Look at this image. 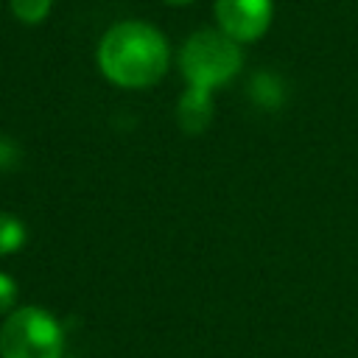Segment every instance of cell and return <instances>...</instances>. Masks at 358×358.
<instances>
[{
	"label": "cell",
	"instance_id": "6da1fadb",
	"mask_svg": "<svg viewBox=\"0 0 358 358\" xmlns=\"http://www.w3.org/2000/svg\"><path fill=\"white\" fill-rule=\"evenodd\" d=\"M95 59L109 84L123 90H145L165 78L171 64V45L157 25L143 20H123L106 28Z\"/></svg>",
	"mask_w": 358,
	"mask_h": 358
},
{
	"label": "cell",
	"instance_id": "7a4b0ae2",
	"mask_svg": "<svg viewBox=\"0 0 358 358\" xmlns=\"http://www.w3.org/2000/svg\"><path fill=\"white\" fill-rule=\"evenodd\" d=\"M179 73L187 87L218 90L229 84L243 67V50L218 28H201L190 34L179 48Z\"/></svg>",
	"mask_w": 358,
	"mask_h": 358
},
{
	"label": "cell",
	"instance_id": "3957f363",
	"mask_svg": "<svg viewBox=\"0 0 358 358\" xmlns=\"http://www.w3.org/2000/svg\"><path fill=\"white\" fill-rule=\"evenodd\" d=\"M64 327L36 305L14 308L0 324V358H62Z\"/></svg>",
	"mask_w": 358,
	"mask_h": 358
},
{
	"label": "cell",
	"instance_id": "277c9868",
	"mask_svg": "<svg viewBox=\"0 0 358 358\" xmlns=\"http://www.w3.org/2000/svg\"><path fill=\"white\" fill-rule=\"evenodd\" d=\"M274 17V0H215V22L238 45L257 42Z\"/></svg>",
	"mask_w": 358,
	"mask_h": 358
},
{
	"label": "cell",
	"instance_id": "5b68a950",
	"mask_svg": "<svg viewBox=\"0 0 358 358\" xmlns=\"http://www.w3.org/2000/svg\"><path fill=\"white\" fill-rule=\"evenodd\" d=\"M213 120V92L199 87H185L176 103V123L185 134H201Z\"/></svg>",
	"mask_w": 358,
	"mask_h": 358
},
{
	"label": "cell",
	"instance_id": "8992f818",
	"mask_svg": "<svg viewBox=\"0 0 358 358\" xmlns=\"http://www.w3.org/2000/svg\"><path fill=\"white\" fill-rule=\"evenodd\" d=\"M249 95L257 106H266V109H274L285 101V90H282V81L274 76V73H257L252 81H249Z\"/></svg>",
	"mask_w": 358,
	"mask_h": 358
},
{
	"label": "cell",
	"instance_id": "52a82bcc",
	"mask_svg": "<svg viewBox=\"0 0 358 358\" xmlns=\"http://www.w3.org/2000/svg\"><path fill=\"white\" fill-rule=\"evenodd\" d=\"M28 241V229L22 224V218L11 215V213H0V257L6 255H17Z\"/></svg>",
	"mask_w": 358,
	"mask_h": 358
},
{
	"label": "cell",
	"instance_id": "ba28073f",
	"mask_svg": "<svg viewBox=\"0 0 358 358\" xmlns=\"http://www.w3.org/2000/svg\"><path fill=\"white\" fill-rule=\"evenodd\" d=\"M8 8L22 25H39L50 17L53 0H8Z\"/></svg>",
	"mask_w": 358,
	"mask_h": 358
},
{
	"label": "cell",
	"instance_id": "9c48e42d",
	"mask_svg": "<svg viewBox=\"0 0 358 358\" xmlns=\"http://www.w3.org/2000/svg\"><path fill=\"white\" fill-rule=\"evenodd\" d=\"M17 305V280L6 271H0V316L6 319Z\"/></svg>",
	"mask_w": 358,
	"mask_h": 358
},
{
	"label": "cell",
	"instance_id": "30bf717a",
	"mask_svg": "<svg viewBox=\"0 0 358 358\" xmlns=\"http://www.w3.org/2000/svg\"><path fill=\"white\" fill-rule=\"evenodd\" d=\"M20 162V148L8 137H0V171H11Z\"/></svg>",
	"mask_w": 358,
	"mask_h": 358
},
{
	"label": "cell",
	"instance_id": "8fae6325",
	"mask_svg": "<svg viewBox=\"0 0 358 358\" xmlns=\"http://www.w3.org/2000/svg\"><path fill=\"white\" fill-rule=\"evenodd\" d=\"M162 3H168V6H187V3H196V0H162Z\"/></svg>",
	"mask_w": 358,
	"mask_h": 358
}]
</instances>
